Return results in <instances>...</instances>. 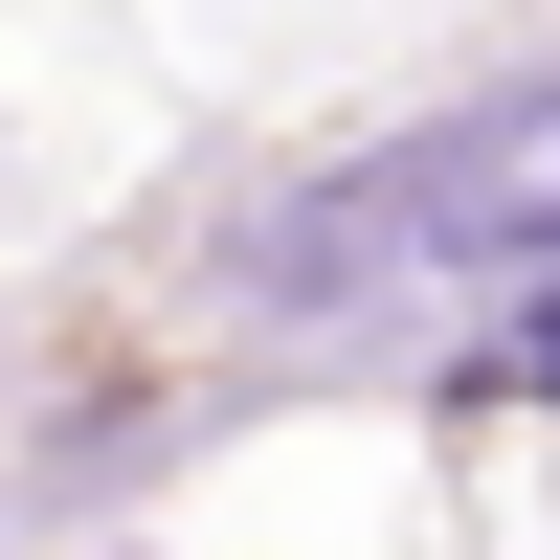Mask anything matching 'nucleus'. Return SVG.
<instances>
[{
  "mask_svg": "<svg viewBox=\"0 0 560 560\" xmlns=\"http://www.w3.org/2000/svg\"><path fill=\"white\" fill-rule=\"evenodd\" d=\"M538 179H560V113L538 90H471V113L337 158L314 202H269L247 224V292L269 314H337V292H404V269H493V292H516L538 269Z\"/></svg>",
  "mask_w": 560,
  "mask_h": 560,
  "instance_id": "nucleus-1",
  "label": "nucleus"
}]
</instances>
